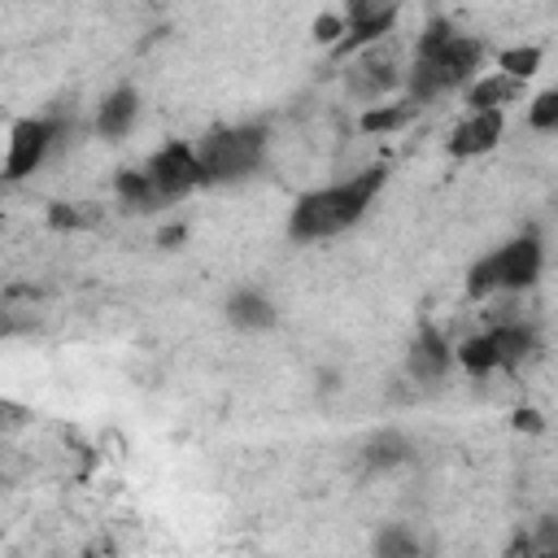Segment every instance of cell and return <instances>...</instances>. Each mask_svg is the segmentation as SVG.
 Here are the masks:
<instances>
[{
    "mask_svg": "<svg viewBox=\"0 0 558 558\" xmlns=\"http://www.w3.org/2000/svg\"><path fill=\"white\" fill-rule=\"evenodd\" d=\"M384 183H388V170H384V166H366L362 174H349V179H340V183H331V187L305 192V196L292 205L288 235H292V240H327V235L349 231V227L371 209V201L379 196Z\"/></svg>",
    "mask_w": 558,
    "mask_h": 558,
    "instance_id": "1",
    "label": "cell"
},
{
    "mask_svg": "<svg viewBox=\"0 0 558 558\" xmlns=\"http://www.w3.org/2000/svg\"><path fill=\"white\" fill-rule=\"evenodd\" d=\"M480 57H484L480 39L458 35L445 17H432L427 31L418 35V52H414V65H410V100L427 105L440 92L462 87L480 70Z\"/></svg>",
    "mask_w": 558,
    "mask_h": 558,
    "instance_id": "2",
    "label": "cell"
},
{
    "mask_svg": "<svg viewBox=\"0 0 558 558\" xmlns=\"http://www.w3.org/2000/svg\"><path fill=\"white\" fill-rule=\"evenodd\" d=\"M196 166H201V183H235L244 174H253L266 157V126L257 122H240V126H218L209 135H201L192 144Z\"/></svg>",
    "mask_w": 558,
    "mask_h": 558,
    "instance_id": "3",
    "label": "cell"
},
{
    "mask_svg": "<svg viewBox=\"0 0 558 558\" xmlns=\"http://www.w3.org/2000/svg\"><path fill=\"white\" fill-rule=\"evenodd\" d=\"M541 275V240L536 231L501 244L497 253L480 257L466 275V292L471 296H493V292H523L527 283H536Z\"/></svg>",
    "mask_w": 558,
    "mask_h": 558,
    "instance_id": "4",
    "label": "cell"
},
{
    "mask_svg": "<svg viewBox=\"0 0 558 558\" xmlns=\"http://www.w3.org/2000/svg\"><path fill=\"white\" fill-rule=\"evenodd\" d=\"M532 349H536L532 327H523V323H497V327H488V331L462 340L453 357L462 362V371H471V375H488V371L519 366Z\"/></svg>",
    "mask_w": 558,
    "mask_h": 558,
    "instance_id": "5",
    "label": "cell"
},
{
    "mask_svg": "<svg viewBox=\"0 0 558 558\" xmlns=\"http://www.w3.org/2000/svg\"><path fill=\"white\" fill-rule=\"evenodd\" d=\"M144 174H148V183H153V196H157V205H170V201H183L192 187H201V166H196V153H192V144H166V148H157L144 166H140Z\"/></svg>",
    "mask_w": 558,
    "mask_h": 558,
    "instance_id": "6",
    "label": "cell"
},
{
    "mask_svg": "<svg viewBox=\"0 0 558 558\" xmlns=\"http://www.w3.org/2000/svg\"><path fill=\"white\" fill-rule=\"evenodd\" d=\"M65 131L61 118H22L13 131H9V153L0 161V174L4 179H26L44 157L48 148L57 144V135Z\"/></svg>",
    "mask_w": 558,
    "mask_h": 558,
    "instance_id": "7",
    "label": "cell"
},
{
    "mask_svg": "<svg viewBox=\"0 0 558 558\" xmlns=\"http://www.w3.org/2000/svg\"><path fill=\"white\" fill-rule=\"evenodd\" d=\"M344 39H336L331 48H336V57H344V52H353V48H366V44H375L379 35H388L392 31V22H397V0H349L344 4Z\"/></svg>",
    "mask_w": 558,
    "mask_h": 558,
    "instance_id": "8",
    "label": "cell"
},
{
    "mask_svg": "<svg viewBox=\"0 0 558 558\" xmlns=\"http://www.w3.org/2000/svg\"><path fill=\"white\" fill-rule=\"evenodd\" d=\"M501 140V109H471L466 122L453 126L449 135V153L453 157H480Z\"/></svg>",
    "mask_w": 558,
    "mask_h": 558,
    "instance_id": "9",
    "label": "cell"
},
{
    "mask_svg": "<svg viewBox=\"0 0 558 558\" xmlns=\"http://www.w3.org/2000/svg\"><path fill=\"white\" fill-rule=\"evenodd\" d=\"M405 366H410V375H414L418 384H436V379H445V371L453 366V349L445 344V336H440L436 327H423V331L414 336V344H410Z\"/></svg>",
    "mask_w": 558,
    "mask_h": 558,
    "instance_id": "10",
    "label": "cell"
},
{
    "mask_svg": "<svg viewBox=\"0 0 558 558\" xmlns=\"http://www.w3.org/2000/svg\"><path fill=\"white\" fill-rule=\"evenodd\" d=\"M392 83H397V61H392L388 52H362V57L349 65V92L362 96V100L384 96Z\"/></svg>",
    "mask_w": 558,
    "mask_h": 558,
    "instance_id": "11",
    "label": "cell"
},
{
    "mask_svg": "<svg viewBox=\"0 0 558 558\" xmlns=\"http://www.w3.org/2000/svg\"><path fill=\"white\" fill-rule=\"evenodd\" d=\"M227 323L240 327V331H270V327L279 323V314H275V305H270L262 292L240 288V292H231V301H227Z\"/></svg>",
    "mask_w": 558,
    "mask_h": 558,
    "instance_id": "12",
    "label": "cell"
},
{
    "mask_svg": "<svg viewBox=\"0 0 558 558\" xmlns=\"http://www.w3.org/2000/svg\"><path fill=\"white\" fill-rule=\"evenodd\" d=\"M135 113H140L135 87H118V92L105 96V105H100V113H96V131H100L105 140H122V135L135 126Z\"/></svg>",
    "mask_w": 558,
    "mask_h": 558,
    "instance_id": "13",
    "label": "cell"
},
{
    "mask_svg": "<svg viewBox=\"0 0 558 558\" xmlns=\"http://www.w3.org/2000/svg\"><path fill=\"white\" fill-rule=\"evenodd\" d=\"M362 453H366V466H397V462L410 458V440L401 432H379V436L366 440Z\"/></svg>",
    "mask_w": 558,
    "mask_h": 558,
    "instance_id": "14",
    "label": "cell"
},
{
    "mask_svg": "<svg viewBox=\"0 0 558 558\" xmlns=\"http://www.w3.org/2000/svg\"><path fill=\"white\" fill-rule=\"evenodd\" d=\"M514 96H519V78L493 74V78H484V83L471 87V109H501V105L514 100Z\"/></svg>",
    "mask_w": 558,
    "mask_h": 558,
    "instance_id": "15",
    "label": "cell"
},
{
    "mask_svg": "<svg viewBox=\"0 0 558 558\" xmlns=\"http://www.w3.org/2000/svg\"><path fill=\"white\" fill-rule=\"evenodd\" d=\"M118 196H122V205H131V209H157V196H153V183H148V174L144 170H118Z\"/></svg>",
    "mask_w": 558,
    "mask_h": 558,
    "instance_id": "16",
    "label": "cell"
},
{
    "mask_svg": "<svg viewBox=\"0 0 558 558\" xmlns=\"http://www.w3.org/2000/svg\"><path fill=\"white\" fill-rule=\"evenodd\" d=\"M497 65H501V74H510V78H532L536 74V65H541V48H510V52H501L497 57Z\"/></svg>",
    "mask_w": 558,
    "mask_h": 558,
    "instance_id": "17",
    "label": "cell"
},
{
    "mask_svg": "<svg viewBox=\"0 0 558 558\" xmlns=\"http://www.w3.org/2000/svg\"><path fill=\"white\" fill-rule=\"evenodd\" d=\"M375 554H384V558H405V554H418V541L405 536L401 527H388V532L375 536Z\"/></svg>",
    "mask_w": 558,
    "mask_h": 558,
    "instance_id": "18",
    "label": "cell"
},
{
    "mask_svg": "<svg viewBox=\"0 0 558 558\" xmlns=\"http://www.w3.org/2000/svg\"><path fill=\"white\" fill-rule=\"evenodd\" d=\"M527 122H532L536 131H554V126H558V92H541V96L532 100V109H527Z\"/></svg>",
    "mask_w": 558,
    "mask_h": 558,
    "instance_id": "19",
    "label": "cell"
},
{
    "mask_svg": "<svg viewBox=\"0 0 558 558\" xmlns=\"http://www.w3.org/2000/svg\"><path fill=\"white\" fill-rule=\"evenodd\" d=\"M405 118H410V109H366L362 131H397Z\"/></svg>",
    "mask_w": 558,
    "mask_h": 558,
    "instance_id": "20",
    "label": "cell"
},
{
    "mask_svg": "<svg viewBox=\"0 0 558 558\" xmlns=\"http://www.w3.org/2000/svg\"><path fill=\"white\" fill-rule=\"evenodd\" d=\"M340 31H344V22H340L336 13H323V17L314 22V39H323V44H336Z\"/></svg>",
    "mask_w": 558,
    "mask_h": 558,
    "instance_id": "21",
    "label": "cell"
},
{
    "mask_svg": "<svg viewBox=\"0 0 558 558\" xmlns=\"http://www.w3.org/2000/svg\"><path fill=\"white\" fill-rule=\"evenodd\" d=\"M0 331H9V323H4V314H0Z\"/></svg>",
    "mask_w": 558,
    "mask_h": 558,
    "instance_id": "22",
    "label": "cell"
}]
</instances>
